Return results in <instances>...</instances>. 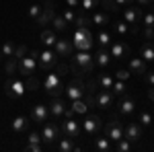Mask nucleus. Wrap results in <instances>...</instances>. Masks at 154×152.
<instances>
[{"instance_id": "14", "label": "nucleus", "mask_w": 154, "mask_h": 152, "mask_svg": "<svg viewBox=\"0 0 154 152\" xmlns=\"http://www.w3.org/2000/svg\"><path fill=\"white\" fill-rule=\"evenodd\" d=\"M49 119V107L43 105V103H37V105H33V109H31V121H35V123H45Z\"/></svg>"}, {"instance_id": "27", "label": "nucleus", "mask_w": 154, "mask_h": 152, "mask_svg": "<svg viewBox=\"0 0 154 152\" xmlns=\"http://www.w3.org/2000/svg\"><path fill=\"white\" fill-rule=\"evenodd\" d=\"M70 107L74 109V113H78V115H86V113H88V103H86L84 99L70 101Z\"/></svg>"}, {"instance_id": "32", "label": "nucleus", "mask_w": 154, "mask_h": 152, "mask_svg": "<svg viewBox=\"0 0 154 152\" xmlns=\"http://www.w3.org/2000/svg\"><path fill=\"white\" fill-rule=\"evenodd\" d=\"M74 25H76V29H88L93 21H91V17H84V14H76V19H74Z\"/></svg>"}, {"instance_id": "40", "label": "nucleus", "mask_w": 154, "mask_h": 152, "mask_svg": "<svg viewBox=\"0 0 154 152\" xmlns=\"http://www.w3.org/2000/svg\"><path fill=\"white\" fill-rule=\"evenodd\" d=\"M95 6H99V0H80V8L82 11H93Z\"/></svg>"}, {"instance_id": "28", "label": "nucleus", "mask_w": 154, "mask_h": 152, "mask_svg": "<svg viewBox=\"0 0 154 152\" xmlns=\"http://www.w3.org/2000/svg\"><path fill=\"white\" fill-rule=\"evenodd\" d=\"M140 58H142L144 62H154V47H152V43H144V45L140 47Z\"/></svg>"}, {"instance_id": "25", "label": "nucleus", "mask_w": 154, "mask_h": 152, "mask_svg": "<svg viewBox=\"0 0 154 152\" xmlns=\"http://www.w3.org/2000/svg\"><path fill=\"white\" fill-rule=\"evenodd\" d=\"M95 148L101 152H111L113 150V144H111V140L107 136H99V138H95Z\"/></svg>"}, {"instance_id": "6", "label": "nucleus", "mask_w": 154, "mask_h": 152, "mask_svg": "<svg viewBox=\"0 0 154 152\" xmlns=\"http://www.w3.org/2000/svg\"><path fill=\"white\" fill-rule=\"evenodd\" d=\"M37 64L43 72H49L51 68L58 66V54L51 49V47H45L43 51H39V58H37Z\"/></svg>"}, {"instance_id": "36", "label": "nucleus", "mask_w": 154, "mask_h": 152, "mask_svg": "<svg viewBox=\"0 0 154 152\" xmlns=\"http://www.w3.org/2000/svg\"><path fill=\"white\" fill-rule=\"evenodd\" d=\"M39 86H41V82H39V78H35L33 74H31V76H27V80H25V88H27V91L35 93V91L39 88Z\"/></svg>"}, {"instance_id": "18", "label": "nucleus", "mask_w": 154, "mask_h": 152, "mask_svg": "<svg viewBox=\"0 0 154 152\" xmlns=\"http://www.w3.org/2000/svg\"><path fill=\"white\" fill-rule=\"evenodd\" d=\"M134 109H136V101H134L131 97H123V99L117 103V113H119V117L131 115V113H134Z\"/></svg>"}, {"instance_id": "45", "label": "nucleus", "mask_w": 154, "mask_h": 152, "mask_svg": "<svg viewBox=\"0 0 154 152\" xmlns=\"http://www.w3.org/2000/svg\"><path fill=\"white\" fill-rule=\"evenodd\" d=\"M27 140L31 142V144H43V142H41V134H37V132H31Z\"/></svg>"}, {"instance_id": "30", "label": "nucleus", "mask_w": 154, "mask_h": 152, "mask_svg": "<svg viewBox=\"0 0 154 152\" xmlns=\"http://www.w3.org/2000/svg\"><path fill=\"white\" fill-rule=\"evenodd\" d=\"M111 93L115 95V97H121V95H125V93H128V84H125V80H113Z\"/></svg>"}, {"instance_id": "38", "label": "nucleus", "mask_w": 154, "mask_h": 152, "mask_svg": "<svg viewBox=\"0 0 154 152\" xmlns=\"http://www.w3.org/2000/svg\"><path fill=\"white\" fill-rule=\"evenodd\" d=\"M4 70H6V74H8V76H14V74L19 72V60H17V58H8L6 68H4Z\"/></svg>"}, {"instance_id": "58", "label": "nucleus", "mask_w": 154, "mask_h": 152, "mask_svg": "<svg viewBox=\"0 0 154 152\" xmlns=\"http://www.w3.org/2000/svg\"><path fill=\"white\" fill-rule=\"evenodd\" d=\"M2 58H4V56H2V51H0V60H2Z\"/></svg>"}, {"instance_id": "46", "label": "nucleus", "mask_w": 154, "mask_h": 152, "mask_svg": "<svg viewBox=\"0 0 154 152\" xmlns=\"http://www.w3.org/2000/svg\"><path fill=\"white\" fill-rule=\"evenodd\" d=\"M99 2H101V4L105 6L107 11H111V12H113V11H119L117 6H115V2H113V0H99Z\"/></svg>"}, {"instance_id": "11", "label": "nucleus", "mask_w": 154, "mask_h": 152, "mask_svg": "<svg viewBox=\"0 0 154 152\" xmlns=\"http://www.w3.org/2000/svg\"><path fill=\"white\" fill-rule=\"evenodd\" d=\"M103 129V119L99 115H86L84 117V121H82V132L86 134V136H97L99 132Z\"/></svg>"}, {"instance_id": "57", "label": "nucleus", "mask_w": 154, "mask_h": 152, "mask_svg": "<svg viewBox=\"0 0 154 152\" xmlns=\"http://www.w3.org/2000/svg\"><path fill=\"white\" fill-rule=\"evenodd\" d=\"M150 6H152V12H154V2H152V4H150Z\"/></svg>"}, {"instance_id": "4", "label": "nucleus", "mask_w": 154, "mask_h": 152, "mask_svg": "<svg viewBox=\"0 0 154 152\" xmlns=\"http://www.w3.org/2000/svg\"><path fill=\"white\" fill-rule=\"evenodd\" d=\"M4 93H6L8 99H23V95L27 93L25 80L14 78V76H8V80H6V84H4Z\"/></svg>"}, {"instance_id": "10", "label": "nucleus", "mask_w": 154, "mask_h": 152, "mask_svg": "<svg viewBox=\"0 0 154 152\" xmlns=\"http://www.w3.org/2000/svg\"><path fill=\"white\" fill-rule=\"evenodd\" d=\"M54 17H56V4H54V0H45L43 6H41V14L37 17V25L45 29L48 25H51Z\"/></svg>"}, {"instance_id": "49", "label": "nucleus", "mask_w": 154, "mask_h": 152, "mask_svg": "<svg viewBox=\"0 0 154 152\" xmlns=\"http://www.w3.org/2000/svg\"><path fill=\"white\" fill-rule=\"evenodd\" d=\"M130 74H131V72H128V70H117V72H115V80H128Z\"/></svg>"}, {"instance_id": "41", "label": "nucleus", "mask_w": 154, "mask_h": 152, "mask_svg": "<svg viewBox=\"0 0 154 152\" xmlns=\"http://www.w3.org/2000/svg\"><path fill=\"white\" fill-rule=\"evenodd\" d=\"M45 148H48L45 144H31V142L25 146V150H27V152H43Z\"/></svg>"}, {"instance_id": "29", "label": "nucleus", "mask_w": 154, "mask_h": 152, "mask_svg": "<svg viewBox=\"0 0 154 152\" xmlns=\"http://www.w3.org/2000/svg\"><path fill=\"white\" fill-rule=\"evenodd\" d=\"M60 152H72L74 150V138H60V142H58V146H56Z\"/></svg>"}, {"instance_id": "12", "label": "nucleus", "mask_w": 154, "mask_h": 152, "mask_svg": "<svg viewBox=\"0 0 154 152\" xmlns=\"http://www.w3.org/2000/svg\"><path fill=\"white\" fill-rule=\"evenodd\" d=\"M123 21L128 25H131V33H136V31H138V23L142 21V8L130 4V6L123 11Z\"/></svg>"}, {"instance_id": "5", "label": "nucleus", "mask_w": 154, "mask_h": 152, "mask_svg": "<svg viewBox=\"0 0 154 152\" xmlns=\"http://www.w3.org/2000/svg\"><path fill=\"white\" fill-rule=\"evenodd\" d=\"M37 58H39V51H31L29 56H23V58L19 60V74H23V76H31V74H35L37 70Z\"/></svg>"}, {"instance_id": "23", "label": "nucleus", "mask_w": 154, "mask_h": 152, "mask_svg": "<svg viewBox=\"0 0 154 152\" xmlns=\"http://www.w3.org/2000/svg\"><path fill=\"white\" fill-rule=\"evenodd\" d=\"M97 80V86L99 88H103V91H111V86H113V76L111 74H107V72H103V74H99V78H95Z\"/></svg>"}, {"instance_id": "26", "label": "nucleus", "mask_w": 154, "mask_h": 152, "mask_svg": "<svg viewBox=\"0 0 154 152\" xmlns=\"http://www.w3.org/2000/svg\"><path fill=\"white\" fill-rule=\"evenodd\" d=\"M11 128H12L14 134H23L25 129L29 128V121H27V117H14L12 123H11Z\"/></svg>"}, {"instance_id": "48", "label": "nucleus", "mask_w": 154, "mask_h": 152, "mask_svg": "<svg viewBox=\"0 0 154 152\" xmlns=\"http://www.w3.org/2000/svg\"><path fill=\"white\" fill-rule=\"evenodd\" d=\"M25 54H27V47H25V45H17V49H14V56H12V58L21 60Z\"/></svg>"}, {"instance_id": "3", "label": "nucleus", "mask_w": 154, "mask_h": 152, "mask_svg": "<svg viewBox=\"0 0 154 152\" xmlns=\"http://www.w3.org/2000/svg\"><path fill=\"white\" fill-rule=\"evenodd\" d=\"M70 41L78 51H91V47L95 43V41H93V33H91L88 29H76Z\"/></svg>"}, {"instance_id": "8", "label": "nucleus", "mask_w": 154, "mask_h": 152, "mask_svg": "<svg viewBox=\"0 0 154 152\" xmlns=\"http://www.w3.org/2000/svg\"><path fill=\"white\" fill-rule=\"evenodd\" d=\"M60 136H62V129L56 126V123H43V129H41V142L48 146V148H51L54 146V142L60 140Z\"/></svg>"}, {"instance_id": "16", "label": "nucleus", "mask_w": 154, "mask_h": 152, "mask_svg": "<svg viewBox=\"0 0 154 152\" xmlns=\"http://www.w3.org/2000/svg\"><path fill=\"white\" fill-rule=\"evenodd\" d=\"M123 138H128L130 142H138L142 138V126L136 121H128L123 126Z\"/></svg>"}, {"instance_id": "9", "label": "nucleus", "mask_w": 154, "mask_h": 152, "mask_svg": "<svg viewBox=\"0 0 154 152\" xmlns=\"http://www.w3.org/2000/svg\"><path fill=\"white\" fill-rule=\"evenodd\" d=\"M103 132H105V136H107V138H109L111 142H117V140H121V138H123V126H121L119 117H117V115H113V119L105 123Z\"/></svg>"}, {"instance_id": "59", "label": "nucleus", "mask_w": 154, "mask_h": 152, "mask_svg": "<svg viewBox=\"0 0 154 152\" xmlns=\"http://www.w3.org/2000/svg\"><path fill=\"white\" fill-rule=\"evenodd\" d=\"M152 41H154V37H152Z\"/></svg>"}, {"instance_id": "47", "label": "nucleus", "mask_w": 154, "mask_h": 152, "mask_svg": "<svg viewBox=\"0 0 154 152\" xmlns=\"http://www.w3.org/2000/svg\"><path fill=\"white\" fill-rule=\"evenodd\" d=\"M142 21H144V25H146V27H154V12H148V14H144Z\"/></svg>"}, {"instance_id": "44", "label": "nucleus", "mask_w": 154, "mask_h": 152, "mask_svg": "<svg viewBox=\"0 0 154 152\" xmlns=\"http://www.w3.org/2000/svg\"><path fill=\"white\" fill-rule=\"evenodd\" d=\"M39 14H41V6H39V4L29 6V17H31V19H35V21H37V17H39Z\"/></svg>"}, {"instance_id": "34", "label": "nucleus", "mask_w": 154, "mask_h": 152, "mask_svg": "<svg viewBox=\"0 0 154 152\" xmlns=\"http://www.w3.org/2000/svg\"><path fill=\"white\" fill-rule=\"evenodd\" d=\"M99 45L101 47H109L111 45V41H113V33H109V31H99Z\"/></svg>"}, {"instance_id": "55", "label": "nucleus", "mask_w": 154, "mask_h": 152, "mask_svg": "<svg viewBox=\"0 0 154 152\" xmlns=\"http://www.w3.org/2000/svg\"><path fill=\"white\" fill-rule=\"evenodd\" d=\"M134 2H136L138 6H150V4H152L154 0H134Z\"/></svg>"}, {"instance_id": "56", "label": "nucleus", "mask_w": 154, "mask_h": 152, "mask_svg": "<svg viewBox=\"0 0 154 152\" xmlns=\"http://www.w3.org/2000/svg\"><path fill=\"white\" fill-rule=\"evenodd\" d=\"M148 99H150V103H154V86H152V91H150V95H148Z\"/></svg>"}, {"instance_id": "22", "label": "nucleus", "mask_w": 154, "mask_h": 152, "mask_svg": "<svg viewBox=\"0 0 154 152\" xmlns=\"http://www.w3.org/2000/svg\"><path fill=\"white\" fill-rule=\"evenodd\" d=\"M56 41H58V35H56L54 29H43V31H41V43L45 47H51V49H54Z\"/></svg>"}, {"instance_id": "21", "label": "nucleus", "mask_w": 154, "mask_h": 152, "mask_svg": "<svg viewBox=\"0 0 154 152\" xmlns=\"http://www.w3.org/2000/svg\"><path fill=\"white\" fill-rule=\"evenodd\" d=\"M109 64H111V54L107 51V47H101L99 54L95 56V66L105 70V68H109Z\"/></svg>"}, {"instance_id": "7", "label": "nucleus", "mask_w": 154, "mask_h": 152, "mask_svg": "<svg viewBox=\"0 0 154 152\" xmlns=\"http://www.w3.org/2000/svg\"><path fill=\"white\" fill-rule=\"evenodd\" d=\"M64 93H66V99L68 101H76V99H82L84 95H86V82H82V78L78 76L76 80H72L66 88H64Z\"/></svg>"}, {"instance_id": "1", "label": "nucleus", "mask_w": 154, "mask_h": 152, "mask_svg": "<svg viewBox=\"0 0 154 152\" xmlns=\"http://www.w3.org/2000/svg\"><path fill=\"white\" fill-rule=\"evenodd\" d=\"M70 72V66L68 64H60L58 70L56 72H49L48 76H45V80H43V88H45V93L49 97H60V95L64 93V76Z\"/></svg>"}, {"instance_id": "20", "label": "nucleus", "mask_w": 154, "mask_h": 152, "mask_svg": "<svg viewBox=\"0 0 154 152\" xmlns=\"http://www.w3.org/2000/svg\"><path fill=\"white\" fill-rule=\"evenodd\" d=\"M54 51L60 56H72L74 54V45H72L70 39H58L56 41V45H54Z\"/></svg>"}, {"instance_id": "33", "label": "nucleus", "mask_w": 154, "mask_h": 152, "mask_svg": "<svg viewBox=\"0 0 154 152\" xmlns=\"http://www.w3.org/2000/svg\"><path fill=\"white\" fill-rule=\"evenodd\" d=\"M91 21H93L95 25H99V27H105L107 23H111V21H109V14H107V12H95V14L91 17Z\"/></svg>"}, {"instance_id": "42", "label": "nucleus", "mask_w": 154, "mask_h": 152, "mask_svg": "<svg viewBox=\"0 0 154 152\" xmlns=\"http://www.w3.org/2000/svg\"><path fill=\"white\" fill-rule=\"evenodd\" d=\"M62 17H64V21H66V23L70 25V23H74V19H76V12H74V8H66Z\"/></svg>"}, {"instance_id": "13", "label": "nucleus", "mask_w": 154, "mask_h": 152, "mask_svg": "<svg viewBox=\"0 0 154 152\" xmlns=\"http://www.w3.org/2000/svg\"><path fill=\"white\" fill-rule=\"evenodd\" d=\"M60 129H62V134H64V136L74 138V140L82 134V126H80L74 117H66V121H62V128H60Z\"/></svg>"}, {"instance_id": "31", "label": "nucleus", "mask_w": 154, "mask_h": 152, "mask_svg": "<svg viewBox=\"0 0 154 152\" xmlns=\"http://www.w3.org/2000/svg\"><path fill=\"white\" fill-rule=\"evenodd\" d=\"M51 27H54V31H66V29H68V23L64 21L62 14H56V17L51 19Z\"/></svg>"}, {"instance_id": "2", "label": "nucleus", "mask_w": 154, "mask_h": 152, "mask_svg": "<svg viewBox=\"0 0 154 152\" xmlns=\"http://www.w3.org/2000/svg\"><path fill=\"white\" fill-rule=\"evenodd\" d=\"M72 64H70V70L76 74V76H82L86 72H91L95 68V56L91 51H76L72 54Z\"/></svg>"}, {"instance_id": "17", "label": "nucleus", "mask_w": 154, "mask_h": 152, "mask_svg": "<svg viewBox=\"0 0 154 152\" xmlns=\"http://www.w3.org/2000/svg\"><path fill=\"white\" fill-rule=\"evenodd\" d=\"M109 54H111V58H115V60H123L125 56H130V45L123 43V41H111Z\"/></svg>"}, {"instance_id": "53", "label": "nucleus", "mask_w": 154, "mask_h": 152, "mask_svg": "<svg viewBox=\"0 0 154 152\" xmlns=\"http://www.w3.org/2000/svg\"><path fill=\"white\" fill-rule=\"evenodd\" d=\"M144 35H146V39H150V41H152V37H154V27H146V29H144Z\"/></svg>"}, {"instance_id": "19", "label": "nucleus", "mask_w": 154, "mask_h": 152, "mask_svg": "<svg viewBox=\"0 0 154 152\" xmlns=\"http://www.w3.org/2000/svg\"><path fill=\"white\" fill-rule=\"evenodd\" d=\"M64 111H66V103L60 97H54V101L49 103V117L51 119H60V117H64Z\"/></svg>"}, {"instance_id": "52", "label": "nucleus", "mask_w": 154, "mask_h": 152, "mask_svg": "<svg viewBox=\"0 0 154 152\" xmlns=\"http://www.w3.org/2000/svg\"><path fill=\"white\" fill-rule=\"evenodd\" d=\"M113 2H115V6H117V8H121V6H130L134 0H113Z\"/></svg>"}, {"instance_id": "35", "label": "nucleus", "mask_w": 154, "mask_h": 152, "mask_svg": "<svg viewBox=\"0 0 154 152\" xmlns=\"http://www.w3.org/2000/svg\"><path fill=\"white\" fill-rule=\"evenodd\" d=\"M113 29H115V33L121 35V37H125L130 33V25L125 23V21H115V23H113Z\"/></svg>"}, {"instance_id": "54", "label": "nucleus", "mask_w": 154, "mask_h": 152, "mask_svg": "<svg viewBox=\"0 0 154 152\" xmlns=\"http://www.w3.org/2000/svg\"><path fill=\"white\" fill-rule=\"evenodd\" d=\"M66 6L68 8H78L80 6V0H66Z\"/></svg>"}, {"instance_id": "51", "label": "nucleus", "mask_w": 154, "mask_h": 152, "mask_svg": "<svg viewBox=\"0 0 154 152\" xmlns=\"http://www.w3.org/2000/svg\"><path fill=\"white\" fill-rule=\"evenodd\" d=\"M95 88H97V80H88L86 82V93H95Z\"/></svg>"}, {"instance_id": "43", "label": "nucleus", "mask_w": 154, "mask_h": 152, "mask_svg": "<svg viewBox=\"0 0 154 152\" xmlns=\"http://www.w3.org/2000/svg\"><path fill=\"white\" fill-rule=\"evenodd\" d=\"M138 121H140L142 126H150V123H152V115H150L148 111H142L140 117H138Z\"/></svg>"}, {"instance_id": "24", "label": "nucleus", "mask_w": 154, "mask_h": 152, "mask_svg": "<svg viewBox=\"0 0 154 152\" xmlns=\"http://www.w3.org/2000/svg\"><path fill=\"white\" fill-rule=\"evenodd\" d=\"M146 70H148V66H146V62H144L142 58H131V60H130V72H134V74H140V76H142Z\"/></svg>"}, {"instance_id": "37", "label": "nucleus", "mask_w": 154, "mask_h": 152, "mask_svg": "<svg viewBox=\"0 0 154 152\" xmlns=\"http://www.w3.org/2000/svg\"><path fill=\"white\" fill-rule=\"evenodd\" d=\"M14 49H17V45H14L12 41H4L2 47H0V51H2L4 58H12V56H14Z\"/></svg>"}, {"instance_id": "39", "label": "nucleus", "mask_w": 154, "mask_h": 152, "mask_svg": "<svg viewBox=\"0 0 154 152\" xmlns=\"http://www.w3.org/2000/svg\"><path fill=\"white\" fill-rule=\"evenodd\" d=\"M115 150H117V152H128V150H131V142L128 140V138H121V140L115 142Z\"/></svg>"}, {"instance_id": "50", "label": "nucleus", "mask_w": 154, "mask_h": 152, "mask_svg": "<svg viewBox=\"0 0 154 152\" xmlns=\"http://www.w3.org/2000/svg\"><path fill=\"white\" fill-rule=\"evenodd\" d=\"M142 76H144V80H146V84L154 86V72H148V70H146V72L142 74Z\"/></svg>"}, {"instance_id": "15", "label": "nucleus", "mask_w": 154, "mask_h": 152, "mask_svg": "<svg viewBox=\"0 0 154 152\" xmlns=\"http://www.w3.org/2000/svg\"><path fill=\"white\" fill-rule=\"evenodd\" d=\"M115 103V95L111 93V91H99V93L95 95V105L99 107V109H109V107Z\"/></svg>"}]
</instances>
